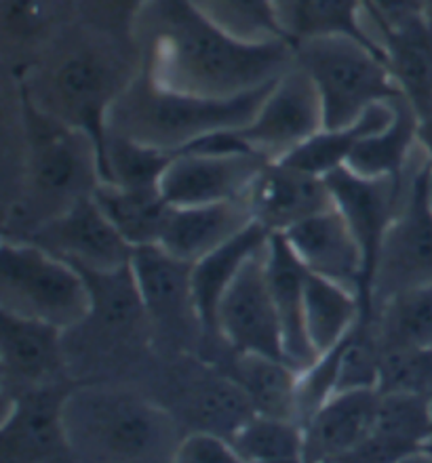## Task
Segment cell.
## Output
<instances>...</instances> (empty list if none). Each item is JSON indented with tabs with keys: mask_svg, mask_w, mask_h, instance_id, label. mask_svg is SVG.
Listing matches in <instances>:
<instances>
[{
	"mask_svg": "<svg viewBox=\"0 0 432 463\" xmlns=\"http://www.w3.org/2000/svg\"><path fill=\"white\" fill-rule=\"evenodd\" d=\"M141 70L158 85L201 98H238L274 82L295 61L289 41L247 43L190 0H150L133 24Z\"/></svg>",
	"mask_w": 432,
	"mask_h": 463,
	"instance_id": "6da1fadb",
	"label": "cell"
},
{
	"mask_svg": "<svg viewBox=\"0 0 432 463\" xmlns=\"http://www.w3.org/2000/svg\"><path fill=\"white\" fill-rule=\"evenodd\" d=\"M139 70L141 57L131 38L76 19L22 76L11 79L38 110L91 135L104 169L110 110Z\"/></svg>",
	"mask_w": 432,
	"mask_h": 463,
	"instance_id": "7a4b0ae2",
	"label": "cell"
},
{
	"mask_svg": "<svg viewBox=\"0 0 432 463\" xmlns=\"http://www.w3.org/2000/svg\"><path fill=\"white\" fill-rule=\"evenodd\" d=\"M273 85L238 98H201L158 85L139 70L110 110L108 133L158 150L182 152L209 135L249 125Z\"/></svg>",
	"mask_w": 432,
	"mask_h": 463,
	"instance_id": "3957f363",
	"label": "cell"
},
{
	"mask_svg": "<svg viewBox=\"0 0 432 463\" xmlns=\"http://www.w3.org/2000/svg\"><path fill=\"white\" fill-rule=\"evenodd\" d=\"M66 428L74 458L165 461L173 459L179 442L169 411L119 390H72Z\"/></svg>",
	"mask_w": 432,
	"mask_h": 463,
	"instance_id": "277c9868",
	"label": "cell"
},
{
	"mask_svg": "<svg viewBox=\"0 0 432 463\" xmlns=\"http://www.w3.org/2000/svg\"><path fill=\"white\" fill-rule=\"evenodd\" d=\"M0 310L70 331L89 320L91 291L74 263L32 241L3 238Z\"/></svg>",
	"mask_w": 432,
	"mask_h": 463,
	"instance_id": "5b68a950",
	"label": "cell"
},
{
	"mask_svg": "<svg viewBox=\"0 0 432 463\" xmlns=\"http://www.w3.org/2000/svg\"><path fill=\"white\" fill-rule=\"evenodd\" d=\"M295 61L311 74L323 104V128L357 122L373 106L398 98L386 55L348 36L295 44Z\"/></svg>",
	"mask_w": 432,
	"mask_h": 463,
	"instance_id": "8992f818",
	"label": "cell"
},
{
	"mask_svg": "<svg viewBox=\"0 0 432 463\" xmlns=\"http://www.w3.org/2000/svg\"><path fill=\"white\" fill-rule=\"evenodd\" d=\"M432 158L418 146L411 160L401 204L379 249L373 272V307L405 288L432 282Z\"/></svg>",
	"mask_w": 432,
	"mask_h": 463,
	"instance_id": "52a82bcc",
	"label": "cell"
},
{
	"mask_svg": "<svg viewBox=\"0 0 432 463\" xmlns=\"http://www.w3.org/2000/svg\"><path fill=\"white\" fill-rule=\"evenodd\" d=\"M325 127L323 104L311 74L293 61L264 99L254 120L236 135L268 160H281Z\"/></svg>",
	"mask_w": 432,
	"mask_h": 463,
	"instance_id": "ba28073f",
	"label": "cell"
},
{
	"mask_svg": "<svg viewBox=\"0 0 432 463\" xmlns=\"http://www.w3.org/2000/svg\"><path fill=\"white\" fill-rule=\"evenodd\" d=\"M66 382L22 390L5 401L0 428L3 461H62L74 458L66 428Z\"/></svg>",
	"mask_w": 432,
	"mask_h": 463,
	"instance_id": "9c48e42d",
	"label": "cell"
},
{
	"mask_svg": "<svg viewBox=\"0 0 432 463\" xmlns=\"http://www.w3.org/2000/svg\"><path fill=\"white\" fill-rule=\"evenodd\" d=\"M266 249L268 244L245 263L224 293L217 306L214 333L232 347V352L285 360L281 320L268 285Z\"/></svg>",
	"mask_w": 432,
	"mask_h": 463,
	"instance_id": "30bf717a",
	"label": "cell"
},
{
	"mask_svg": "<svg viewBox=\"0 0 432 463\" xmlns=\"http://www.w3.org/2000/svg\"><path fill=\"white\" fill-rule=\"evenodd\" d=\"M273 160L257 152H178L160 177V194L173 207L243 201Z\"/></svg>",
	"mask_w": 432,
	"mask_h": 463,
	"instance_id": "8fae6325",
	"label": "cell"
},
{
	"mask_svg": "<svg viewBox=\"0 0 432 463\" xmlns=\"http://www.w3.org/2000/svg\"><path fill=\"white\" fill-rule=\"evenodd\" d=\"M25 241L63 257L81 269H116L131 261L133 247L91 196L51 217Z\"/></svg>",
	"mask_w": 432,
	"mask_h": 463,
	"instance_id": "7c38bea8",
	"label": "cell"
},
{
	"mask_svg": "<svg viewBox=\"0 0 432 463\" xmlns=\"http://www.w3.org/2000/svg\"><path fill=\"white\" fill-rule=\"evenodd\" d=\"M289 247L308 272H314L338 285L359 293L367 312L376 314L367 285L365 257L357 236L352 234L344 217L335 204L331 209L295 223L281 232Z\"/></svg>",
	"mask_w": 432,
	"mask_h": 463,
	"instance_id": "4fadbf2b",
	"label": "cell"
},
{
	"mask_svg": "<svg viewBox=\"0 0 432 463\" xmlns=\"http://www.w3.org/2000/svg\"><path fill=\"white\" fill-rule=\"evenodd\" d=\"M325 179L331 190L335 209L350 226L360 244V250H363L367 285L371 293L379 249H382L392 217L401 204L405 182L401 184L389 177H363L348 166H338L335 171L327 173Z\"/></svg>",
	"mask_w": 432,
	"mask_h": 463,
	"instance_id": "5bb4252c",
	"label": "cell"
},
{
	"mask_svg": "<svg viewBox=\"0 0 432 463\" xmlns=\"http://www.w3.org/2000/svg\"><path fill=\"white\" fill-rule=\"evenodd\" d=\"M131 269L152 326L169 335H188L192 325L203 329L192 299V263L160 244H146L133 249Z\"/></svg>",
	"mask_w": 432,
	"mask_h": 463,
	"instance_id": "9a60e30c",
	"label": "cell"
},
{
	"mask_svg": "<svg viewBox=\"0 0 432 463\" xmlns=\"http://www.w3.org/2000/svg\"><path fill=\"white\" fill-rule=\"evenodd\" d=\"M245 203L257 223L270 232H285L308 217L333 207V196L323 175L295 169L285 163H268L251 185Z\"/></svg>",
	"mask_w": 432,
	"mask_h": 463,
	"instance_id": "2e32d148",
	"label": "cell"
},
{
	"mask_svg": "<svg viewBox=\"0 0 432 463\" xmlns=\"http://www.w3.org/2000/svg\"><path fill=\"white\" fill-rule=\"evenodd\" d=\"M382 392L378 388L333 394L302 423L304 461H346L373 434Z\"/></svg>",
	"mask_w": 432,
	"mask_h": 463,
	"instance_id": "e0dca14e",
	"label": "cell"
},
{
	"mask_svg": "<svg viewBox=\"0 0 432 463\" xmlns=\"http://www.w3.org/2000/svg\"><path fill=\"white\" fill-rule=\"evenodd\" d=\"M76 19V0H0V51L6 74L22 76Z\"/></svg>",
	"mask_w": 432,
	"mask_h": 463,
	"instance_id": "ac0fdd59",
	"label": "cell"
},
{
	"mask_svg": "<svg viewBox=\"0 0 432 463\" xmlns=\"http://www.w3.org/2000/svg\"><path fill=\"white\" fill-rule=\"evenodd\" d=\"M53 325L0 310V360L5 385L30 390L62 382V335Z\"/></svg>",
	"mask_w": 432,
	"mask_h": 463,
	"instance_id": "d6986e66",
	"label": "cell"
},
{
	"mask_svg": "<svg viewBox=\"0 0 432 463\" xmlns=\"http://www.w3.org/2000/svg\"><path fill=\"white\" fill-rule=\"evenodd\" d=\"M268 285L283 331V356L293 369L304 371L317 360L304 329V280L306 268L293 253L285 236L273 232L266 249Z\"/></svg>",
	"mask_w": 432,
	"mask_h": 463,
	"instance_id": "ffe728a7",
	"label": "cell"
},
{
	"mask_svg": "<svg viewBox=\"0 0 432 463\" xmlns=\"http://www.w3.org/2000/svg\"><path fill=\"white\" fill-rule=\"evenodd\" d=\"M251 222H254V215L245 198L211 204H188V207L171 204L158 244L179 260L195 263L219 244L230 241Z\"/></svg>",
	"mask_w": 432,
	"mask_h": 463,
	"instance_id": "44dd1931",
	"label": "cell"
},
{
	"mask_svg": "<svg viewBox=\"0 0 432 463\" xmlns=\"http://www.w3.org/2000/svg\"><path fill=\"white\" fill-rule=\"evenodd\" d=\"M273 5L283 34L293 47L312 38L348 36L386 55L365 0H273Z\"/></svg>",
	"mask_w": 432,
	"mask_h": 463,
	"instance_id": "7402d4cb",
	"label": "cell"
},
{
	"mask_svg": "<svg viewBox=\"0 0 432 463\" xmlns=\"http://www.w3.org/2000/svg\"><path fill=\"white\" fill-rule=\"evenodd\" d=\"M273 232L266 230L255 220L247 223L238 234L230 241L219 244L211 253L203 255L201 260L192 263V299L201 320L203 331L216 329V314L217 306L222 301L224 293L235 282L241 268L254 257L257 250H262L270 241Z\"/></svg>",
	"mask_w": 432,
	"mask_h": 463,
	"instance_id": "603a6c76",
	"label": "cell"
},
{
	"mask_svg": "<svg viewBox=\"0 0 432 463\" xmlns=\"http://www.w3.org/2000/svg\"><path fill=\"white\" fill-rule=\"evenodd\" d=\"M392 106H395L392 120L384 128L360 139L344 166L363 177H389L403 184L420 146L418 141L420 116L403 95L392 99Z\"/></svg>",
	"mask_w": 432,
	"mask_h": 463,
	"instance_id": "cb8c5ba5",
	"label": "cell"
},
{
	"mask_svg": "<svg viewBox=\"0 0 432 463\" xmlns=\"http://www.w3.org/2000/svg\"><path fill=\"white\" fill-rule=\"evenodd\" d=\"M365 314L370 312L359 293L306 269L304 329L314 352L323 354L338 345Z\"/></svg>",
	"mask_w": 432,
	"mask_h": 463,
	"instance_id": "d4e9b609",
	"label": "cell"
},
{
	"mask_svg": "<svg viewBox=\"0 0 432 463\" xmlns=\"http://www.w3.org/2000/svg\"><path fill=\"white\" fill-rule=\"evenodd\" d=\"M389 68L418 116L432 112V24L428 17L390 30L384 38Z\"/></svg>",
	"mask_w": 432,
	"mask_h": 463,
	"instance_id": "484cf974",
	"label": "cell"
},
{
	"mask_svg": "<svg viewBox=\"0 0 432 463\" xmlns=\"http://www.w3.org/2000/svg\"><path fill=\"white\" fill-rule=\"evenodd\" d=\"M428 401L408 392H382L371 436L390 461H420L422 447L432 439Z\"/></svg>",
	"mask_w": 432,
	"mask_h": 463,
	"instance_id": "4316f807",
	"label": "cell"
},
{
	"mask_svg": "<svg viewBox=\"0 0 432 463\" xmlns=\"http://www.w3.org/2000/svg\"><path fill=\"white\" fill-rule=\"evenodd\" d=\"M93 201L133 249L158 244L171 207L160 188H125L101 182L93 190Z\"/></svg>",
	"mask_w": 432,
	"mask_h": 463,
	"instance_id": "83f0119b",
	"label": "cell"
},
{
	"mask_svg": "<svg viewBox=\"0 0 432 463\" xmlns=\"http://www.w3.org/2000/svg\"><path fill=\"white\" fill-rule=\"evenodd\" d=\"M232 379L249 396L255 413L298 421L295 394L300 371L281 358L235 352Z\"/></svg>",
	"mask_w": 432,
	"mask_h": 463,
	"instance_id": "f1b7e54d",
	"label": "cell"
},
{
	"mask_svg": "<svg viewBox=\"0 0 432 463\" xmlns=\"http://www.w3.org/2000/svg\"><path fill=\"white\" fill-rule=\"evenodd\" d=\"M392 114H395V106H392L390 99L384 101V104L373 106L371 110H367L352 125L340 128H321L317 135H312L300 147L289 152L279 163L325 177L327 173L346 165V160L350 158L352 150L359 146L360 139H365L367 135L376 133L389 125Z\"/></svg>",
	"mask_w": 432,
	"mask_h": 463,
	"instance_id": "f546056e",
	"label": "cell"
},
{
	"mask_svg": "<svg viewBox=\"0 0 432 463\" xmlns=\"http://www.w3.org/2000/svg\"><path fill=\"white\" fill-rule=\"evenodd\" d=\"M81 269V268H79ZM91 291V314L106 331L127 335L150 325L131 261L116 269H81Z\"/></svg>",
	"mask_w": 432,
	"mask_h": 463,
	"instance_id": "4dcf8cb0",
	"label": "cell"
},
{
	"mask_svg": "<svg viewBox=\"0 0 432 463\" xmlns=\"http://www.w3.org/2000/svg\"><path fill=\"white\" fill-rule=\"evenodd\" d=\"M382 345L432 347V282L392 295L376 307Z\"/></svg>",
	"mask_w": 432,
	"mask_h": 463,
	"instance_id": "1f68e13d",
	"label": "cell"
},
{
	"mask_svg": "<svg viewBox=\"0 0 432 463\" xmlns=\"http://www.w3.org/2000/svg\"><path fill=\"white\" fill-rule=\"evenodd\" d=\"M230 440L241 461H304V428L295 420L254 413Z\"/></svg>",
	"mask_w": 432,
	"mask_h": 463,
	"instance_id": "d6a6232c",
	"label": "cell"
},
{
	"mask_svg": "<svg viewBox=\"0 0 432 463\" xmlns=\"http://www.w3.org/2000/svg\"><path fill=\"white\" fill-rule=\"evenodd\" d=\"M178 152L138 144L108 133L104 147V182L125 188H158L160 177Z\"/></svg>",
	"mask_w": 432,
	"mask_h": 463,
	"instance_id": "836d02e7",
	"label": "cell"
},
{
	"mask_svg": "<svg viewBox=\"0 0 432 463\" xmlns=\"http://www.w3.org/2000/svg\"><path fill=\"white\" fill-rule=\"evenodd\" d=\"M190 413L198 421V430H211L232 439L236 430L255 413L249 396L232 377L201 383L190 396Z\"/></svg>",
	"mask_w": 432,
	"mask_h": 463,
	"instance_id": "e575fe53",
	"label": "cell"
},
{
	"mask_svg": "<svg viewBox=\"0 0 432 463\" xmlns=\"http://www.w3.org/2000/svg\"><path fill=\"white\" fill-rule=\"evenodd\" d=\"M205 17L247 43L287 41L273 0H190Z\"/></svg>",
	"mask_w": 432,
	"mask_h": 463,
	"instance_id": "d590c367",
	"label": "cell"
},
{
	"mask_svg": "<svg viewBox=\"0 0 432 463\" xmlns=\"http://www.w3.org/2000/svg\"><path fill=\"white\" fill-rule=\"evenodd\" d=\"M379 392L432 396V347L384 345L379 363Z\"/></svg>",
	"mask_w": 432,
	"mask_h": 463,
	"instance_id": "8d00e7d4",
	"label": "cell"
},
{
	"mask_svg": "<svg viewBox=\"0 0 432 463\" xmlns=\"http://www.w3.org/2000/svg\"><path fill=\"white\" fill-rule=\"evenodd\" d=\"M148 3L150 0H76L82 24L131 41L135 19Z\"/></svg>",
	"mask_w": 432,
	"mask_h": 463,
	"instance_id": "74e56055",
	"label": "cell"
},
{
	"mask_svg": "<svg viewBox=\"0 0 432 463\" xmlns=\"http://www.w3.org/2000/svg\"><path fill=\"white\" fill-rule=\"evenodd\" d=\"M171 461L179 463H232L241 461L232 440L211 430H195L179 439Z\"/></svg>",
	"mask_w": 432,
	"mask_h": 463,
	"instance_id": "f35d334b",
	"label": "cell"
},
{
	"mask_svg": "<svg viewBox=\"0 0 432 463\" xmlns=\"http://www.w3.org/2000/svg\"><path fill=\"white\" fill-rule=\"evenodd\" d=\"M365 5L373 30H376L382 44L390 30L427 17V3L424 0H365Z\"/></svg>",
	"mask_w": 432,
	"mask_h": 463,
	"instance_id": "ab89813d",
	"label": "cell"
},
{
	"mask_svg": "<svg viewBox=\"0 0 432 463\" xmlns=\"http://www.w3.org/2000/svg\"><path fill=\"white\" fill-rule=\"evenodd\" d=\"M418 141L432 158V112L422 116L420 122H418Z\"/></svg>",
	"mask_w": 432,
	"mask_h": 463,
	"instance_id": "60d3db41",
	"label": "cell"
},
{
	"mask_svg": "<svg viewBox=\"0 0 432 463\" xmlns=\"http://www.w3.org/2000/svg\"><path fill=\"white\" fill-rule=\"evenodd\" d=\"M424 3H427V17L430 19V24H432V0H424Z\"/></svg>",
	"mask_w": 432,
	"mask_h": 463,
	"instance_id": "b9f144b4",
	"label": "cell"
},
{
	"mask_svg": "<svg viewBox=\"0 0 432 463\" xmlns=\"http://www.w3.org/2000/svg\"><path fill=\"white\" fill-rule=\"evenodd\" d=\"M430 203H432V166H430Z\"/></svg>",
	"mask_w": 432,
	"mask_h": 463,
	"instance_id": "7bdbcfd3",
	"label": "cell"
},
{
	"mask_svg": "<svg viewBox=\"0 0 432 463\" xmlns=\"http://www.w3.org/2000/svg\"><path fill=\"white\" fill-rule=\"evenodd\" d=\"M428 402H430V423H432V396H430Z\"/></svg>",
	"mask_w": 432,
	"mask_h": 463,
	"instance_id": "ee69618b",
	"label": "cell"
},
{
	"mask_svg": "<svg viewBox=\"0 0 432 463\" xmlns=\"http://www.w3.org/2000/svg\"><path fill=\"white\" fill-rule=\"evenodd\" d=\"M365 6H367V5H365Z\"/></svg>",
	"mask_w": 432,
	"mask_h": 463,
	"instance_id": "f6af8a7d",
	"label": "cell"
}]
</instances>
